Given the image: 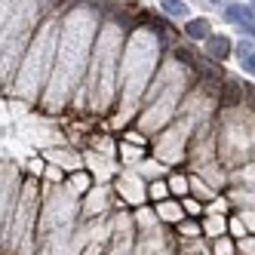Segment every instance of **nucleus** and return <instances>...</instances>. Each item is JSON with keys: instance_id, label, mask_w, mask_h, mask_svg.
Wrapping results in <instances>:
<instances>
[{"instance_id": "nucleus-1", "label": "nucleus", "mask_w": 255, "mask_h": 255, "mask_svg": "<svg viewBox=\"0 0 255 255\" xmlns=\"http://www.w3.org/2000/svg\"><path fill=\"white\" fill-rule=\"evenodd\" d=\"M225 19L228 22H240L243 28H252V6H240V3H234L225 9Z\"/></svg>"}, {"instance_id": "nucleus-2", "label": "nucleus", "mask_w": 255, "mask_h": 255, "mask_svg": "<svg viewBox=\"0 0 255 255\" xmlns=\"http://www.w3.org/2000/svg\"><path fill=\"white\" fill-rule=\"evenodd\" d=\"M228 52H231V40L228 37H209L206 40V56H212L215 62L228 59Z\"/></svg>"}, {"instance_id": "nucleus-3", "label": "nucleus", "mask_w": 255, "mask_h": 255, "mask_svg": "<svg viewBox=\"0 0 255 255\" xmlns=\"http://www.w3.org/2000/svg\"><path fill=\"white\" fill-rule=\"evenodd\" d=\"M185 31H188V37H194V40H203V37L209 40V22H206V19H194V22H188Z\"/></svg>"}, {"instance_id": "nucleus-6", "label": "nucleus", "mask_w": 255, "mask_h": 255, "mask_svg": "<svg viewBox=\"0 0 255 255\" xmlns=\"http://www.w3.org/2000/svg\"><path fill=\"white\" fill-rule=\"evenodd\" d=\"M181 231H185V234H197L200 228H197V222H185V225H181Z\"/></svg>"}, {"instance_id": "nucleus-9", "label": "nucleus", "mask_w": 255, "mask_h": 255, "mask_svg": "<svg viewBox=\"0 0 255 255\" xmlns=\"http://www.w3.org/2000/svg\"><path fill=\"white\" fill-rule=\"evenodd\" d=\"M172 191H178V194H185V181H181V178H175V181H172Z\"/></svg>"}, {"instance_id": "nucleus-10", "label": "nucleus", "mask_w": 255, "mask_h": 255, "mask_svg": "<svg viewBox=\"0 0 255 255\" xmlns=\"http://www.w3.org/2000/svg\"><path fill=\"white\" fill-rule=\"evenodd\" d=\"M74 185L83 191V188H86V175H74Z\"/></svg>"}, {"instance_id": "nucleus-4", "label": "nucleus", "mask_w": 255, "mask_h": 255, "mask_svg": "<svg viewBox=\"0 0 255 255\" xmlns=\"http://www.w3.org/2000/svg\"><path fill=\"white\" fill-rule=\"evenodd\" d=\"M160 6H163L166 15H178V19H181V15H188V6L185 3H175V0H166V3H160Z\"/></svg>"}, {"instance_id": "nucleus-7", "label": "nucleus", "mask_w": 255, "mask_h": 255, "mask_svg": "<svg viewBox=\"0 0 255 255\" xmlns=\"http://www.w3.org/2000/svg\"><path fill=\"white\" fill-rule=\"evenodd\" d=\"M243 68H246V71H252V74H255V52H252L249 59H243Z\"/></svg>"}, {"instance_id": "nucleus-8", "label": "nucleus", "mask_w": 255, "mask_h": 255, "mask_svg": "<svg viewBox=\"0 0 255 255\" xmlns=\"http://www.w3.org/2000/svg\"><path fill=\"white\" fill-rule=\"evenodd\" d=\"M163 194H166V188H163V185H154V188H151V197H157V200H160Z\"/></svg>"}, {"instance_id": "nucleus-5", "label": "nucleus", "mask_w": 255, "mask_h": 255, "mask_svg": "<svg viewBox=\"0 0 255 255\" xmlns=\"http://www.w3.org/2000/svg\"><path fill=\"white\" fill-rule=\"evenodd\" d=\"M237 102H240V89H237L234 80H228V86H225V105H237Z\"/></svg>"}]
</instances>
